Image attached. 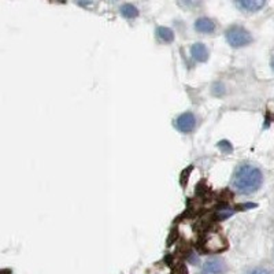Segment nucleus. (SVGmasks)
I'll return each mask as SVG.
<instances>
[{"mask_svg": "<svg viewBox=\"0 0 274 274\" xmlns=\"http://www.w3.org/2000/svg\"><path fill=\"white\" fill-rule=\"evenodd\" d=\"M119 11H121V14L128 19L136 18L137 15H138V10H137L133 4H131V3H126L124 6H121V10H119Z\"/></svg>", "mask_w": 274, "mask_h": 274, "instance_id": "nucleus-9", "label": "nucleus"}, {"mask_svg": "<svg viewBox=\"0 0 274 274\" xmlns=\"http://www.w3.org/2000/svg\"><path fill=\"white\" fill-rule=\"evenodd\" d=\"M156 37L159 39L162 43H172L174 40V32L170 28H165V26H159L156 29Z\"/></svg>", "mask_w": 274, "mask_h": 274, "instance_id": "nucleus-8", "label": "nucleus"}, {"mask_svg": "<svg viewBox=\"0 0 274 274\" xmlns=\"http://www.w3.org/2000/svg\"><path fill=\"white\" fill-rule=\"evenodd\" d=\"M176 128L183 133H189V132L195 131V128L197 125V118L195 114L192 113H184L181 114L180 117H177L176 122H174Z\"/></svg>", "mask_w": 274, "mask_h": 274, "instance_id": "nucleus-3", "label": "nucleus"}, {"mask_svg": "<svg viewBox=\"0 0 274 274\" xmlns=\"http://www.w3.org/2000/svg\"><path fill=\"white\" fill-rule=\"evenodd\" d=\"M272 66H273V70H274V58H273V62H272Z\"/></svg>", "mask_w": 274, "mask_h": 274, "instance_id": "nucleus-12", "label": "nucleus"}, {"mask_svg": "<svg viewBox=\"0 0 274 274\" xmlns=\"http://www.w3.org/2000/svg\"><path fill=\"white\" fill-rule=\"evenodd\" d=\"M236 4L243 11L256 12L259 11V10H262L263 7H265L266 0H236Z\"/></svg>", "mask_w": 274, "mask_h": 274, "instance_id": "nucleus-5", "label": "nucleus"}, {"mask_svg": "<svg viewBox=\"0 0 274 274\" xmlns=\"http://www.w3.org/2000/svg\"><path fill=\"white\" fill-rule=\"evenodd\" d=\"M217 25L211 18H207V17H202V18H197L196 22H195V29L199 33H203V35H211L214 33Z\"/></svg>", "mask_w": 274, "mask_h": 274, "instance_id": "nucleus-6", "label": "nucleus"}, {"mask_svg": "<svg viewBox=\"0 0 274 274\" xmlns=\"http://www.w3.org/2000/svg\"><path fill=\"white\" fill-rule=\"evenodd\" d=\"M191 56L196 62H206L209 59V49L204 44H200V43L193 44L191 47Z\"/></svg>", "mask_w": 274, "mask_h": 274, "instance_id": "nucleus-7", "label": "nucleus"}, {"mask_svg": "<svg viewBox=\"0 0 274 274\" xmlns=\"http://www.w3.org/2000/svg\"><path fill=\"white\" fill-rule=\"evenodd\" d=\"M177 3L184 10H195L202 4V0H177Z\"/></svg>", "mask_w": 274, "mask_h": 274, "instance_id": "nucleus-10", "label": "nucleus"}, {"mask_svg": "<svg viewBox=\"0 0 274 274\" xmlns=\"http://www.w3.org/2000/svg\"><path fill=\"white\" fill-rule=\"evenodd\" d=\"M227 272V263L220 258L206 261L202 268V274H224Z\"/></svg>", "mask_w": 274, "mask_h": 274, "instance_id": "nucleus-4", "label": "nucleus"}, {"mask_svg": "<svg viewBox=\"0 0 274 274\" xmlns=\"http://www.w3.org/2000/svg\"><path fill=\"white\" fill-rule=\"evenodd\" d=\"M247 274H273L270 270H268V269H263V268H256V269H252V270H250Z\"/></svg>", "mask_w": 274, "mask_h": 274, "instance_id": "nucleus-11", "label": "nucleus"}, {"mask_svg": "<svg viewBox=\"0 0 274 274\" xmlns=\"http://www.w3.org/2000/svg\"><path fill=\"white\" fill-rule=\"evenodd\" d=\"M227 42L232 48H243L247 47L248 44L252 43V36L248 30L240 26V25H233L225 33Z\"/></svg>", "mask_w": 274, "mask_h": 274, "instance_id": "nucleus-2", "label": "nucleus"}, {"mask_svg": "<svg viewBox=\"0 0 274 274\" xmlns=\"http://www.w3.org/2000/svg\"><path fill=\"white\" fill-rule=\"evenodd\" d=\"M263 184V174L259 167L251 163H241L232 176V188L240 195H251L259 191Z\"/></svg>", "mask_w": 274, "mask_h": 274, "instance_id": "nucleus-1", "label": "nucleus"}]
</instances>
